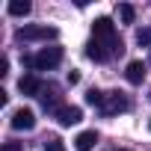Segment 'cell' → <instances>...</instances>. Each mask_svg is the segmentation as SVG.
Segmentation results:
<instances>
[{
	"label": "cell",
	"mask_w": 151,
	"mask_h": 151,
	"mask_svg": "<svg viewBox=\"0 0 151 151\" xmlns=\"http://www.w3.org/2000/svg\"><path fill=\"white\" fill-rule=\"evenodd\" d=\"M68 83H71V86H74V83H80V71H74V68H71V71H68Z\"/></svg>",
	"instance_id": "ac0fdd59"
},
{
	"label": "cell",
	"mask_w": 151,
	"mask_h": 151,
	"mask_svg": "<svg viewBox=\"0 0 151 151\" xmlns=\"http://www.w3.org/2000/svg\"><path fill=\"white\" fill-rule=\"evenodd\" d=\"M124 110H127V98L122 92H110L104 98V107H101L104 116H116V113H124Z\"/></svg>",
	"instance_id": "277c9868"
},
{
	"label": "cell",
	"mask_w": 151,
	"mask_h": 151,
	"mask_svg": "<svg viewBox=\"0 0 151 151\" xmlns=\"http://www.w3.org/2000/svg\"><path fill=\"white\" fill-rule=\"evenodd\" d=\"M95 145H98V133L95 130H83V133L74 136V148L77 151H92Z\"/></svg>",
	"instance_id": "9c48e42d"
},
{
	"label": "cell",
	"mask_w": 151,
	"mask_h": 151,
	"mask_svg": "<svg viewBox=\"0 0 151 151\" xmlns=\"http://www.w3.org/2000/svg\"><path fill=\"white\" fill-rule=\"evenodd\" d=\"M39 98H42V107H45V110H50L53 116H56V113L62 110V104H59V92H56L53 86H50V89H45V92H42Z\"/></svg>",
	"instance_id": "30bf717a"
},
{
	"label": "cell",
	"mask_w": 151,
	"mask_h": 151,
	"mask_svg": "<svg viewBox=\"0 0 151 151\" xmlns=\"http://www.w3.org/2000/svg\"><path fill=\"white\" fill-rule=\"evenodd\" d=\"M59 62H62V47H42L36 56H24V65L36 71H50Z\"/></svg>",
	"instance_id": "7a4b0ae2"
},
{
	"label": "cell",
	"mask_w": 151,
	"mask_h": 151,
	"mask_svg": "<svg viewBox=\"0 0 151 151\" xmlns=\"http://www.w3.org/2000/svg\"><path fill=\"white\" fill-rule=\"evenodd\" d=\"M0 151H24V148H21V142H3Z\"/></svg>",
	"instance_id": "e0dca14e"
},
{
	"label": "cell",
	"mask_w": 151,
	"mask_h": 151,
	"mask_svg": "<svg viewBox=\"0 0 151 151\" xmlns=\"http://www.w3.org/2000/svg\"><path fill=\"white\" fill-rule=\"evenodd\" d=\"M148 65H151V53H148Z\"/></svg>",
	"instance_id": "ffe728a7"
},
{
	"label": "cell",
	"mask_w": 151,
	"mask_h": 151,
	"mask_svg": "<svg viewBox=\"0 0 151 151\" xmlns=\"http://www.w3.org/2000/svg\"><path fill=\"white\" fill-rule=\"evenodd\" d=\"M119 18H122L124 24H133V18H136V9H133L130 3H122V6H119Z\"/></svg>",
	"instance_id": "5bb4252c"
},
{
	"label": "cell",
	"mask_w": 151,
	"mask_h": 151,
	"mask_svg": "<svg viewBox=\"0 0 151 151\" xmlns=\"http://www.w3.org/2000/svg\"><path fill=\"white\" fill-rule=\"evenodd\" d=\"M45 151H65V145H62V139H56V136H50V139L45 142Z\"/></svg>",
	"instance_id": "9a60e30c"
},
{
	"label": "cell",
	"mask_w": 151,
	"mask_h": 151,
	"mask_svg": "<svg viewBox=\"0 0 151 151\" xmlns=\"http://www.w3.org/2000/svg\"><path fill=\"white\" fill-rule=\"evenodd\" d=\"M59 30L56 27H45V24H27L18 30V39L21 42H47V39H56Z\"/></svg>",
	"instance_id": "3957f363"
},
{
	"label": "cell",
	"mask_w": 151,
	"mask_h": 151,
	"mask_svg": "<svg viewBox=\"0 0 151 151\" xmlns=\"http://www.w3.org/2000/svg\"><path fill=\"white\" fill-rule=\"evenodd\" d=\"M6 12H9V15H15V18H24V15H30V12H33V3H30V0H12V3L6 6Z\"/></svg>",
	"instance_id": "8fae6325"
},
{
	"label": "cell",
	"mask_w": 151,
	"mask_h": 151,
	"mask_svg": "<svg viewBox=\"0 0 151 151\" xmlns=\"http://www.w3.org/2000/svg\"><path fill=\"white\" fill-rule=\"evenodd\" d=\"M148 130H151V122H148Z\"/></svg>",
	"instance_id": "44dd1931"
},
{
	"label": "cell",
	"mask_w": 151,
	"mask_h": 151,
	"mask_svg": "<svg viewBox=\"0 0 151 151\" xmlns=\"http://www.w3.org/2000/svg\"><path fill=\"white\" fill-rule=\"evenodd\" d=\"M0 74H9V59H6V56L0 59Z\"/></svg>",
	"instance_id": "d6986e66"
},
{
	"label": "cell",
	"mask_w": 151,
	"mask_h": 151,
	"mask_svg": "<svg viewBox=\"0 0 151 151\" xmlns=\"http://www.w3.org/2000/svg\"><path fill=\"white\" fill-rule=\"evenodd\" d=\"M18 89H21V95H36L39 98L45 92V83L36 77V74H24V77L18 80Z\"/></svg>",
	"instance_id": "8992f818"
},
{
	"label": "cell",
	"mask_w": 151,
	"mask_h": 151,
	"mask_svg": "<svg viewBox=\"0 0 151 151\" xmlns=\"http://www.w3.org/2000/svg\"><path fill=\"white\" fill-rule=\"evenodd\" d=\"M86 56H89V59H95V62H107V59H110V56H107V50H104L95 39H89V45H86Z\"/></svg>",
	"instance_id": "7c38bea8"
},
{
	"label": "cell",
	"mask_w": 151,
	"mask_h": 151,
	"mask_svg": "<svg viewBox=\"0 0 151 151\" xmlns=\"http://www.w3.org/2000/svg\"><path fill=\"white\" fill-rule=\"evenodd\" d=\"M92 39L107 50V56H122V50H124V45H122V39H119V33H116V24H113L110 18H95V24H92Z\"/></svg>",
	"instance_id": "6da1fadb"
},
{
	"label": "cell",
	"mask_w": 151,
	"mask_h": 151,
	"mask_svg": "<svg viewBox=\"0 0 151 151\" xmlns=\"http://www.w3.org/2000/svg\"><path fill=\"white\" fill-rule=\"evenodd\" d=\"M145 62H139V59H133V62H127V71H124V77H127V83H133V86H139L142 80H145Z\"/></svg>",
	"instance_id": "ba28073f"
},
{
	"label": "cell",
	"mask_w": 151,
	"mask_h": 151,
	"mask_svg": "<svg viewBox=\"0 0 151 151\" xmlns=\"http://www.w3.org/2000/svg\"><path fill=\"white\" fill-rule=\"evenodd\" d=\"M104 98H107V95H104L101 89H89V92H86V104H89V107H104Z\"/></svg>",
	"instance_id": "4fadbf2b"
},
{
	"label": "cell",
	"mask_w": 151,
	"mask_h": 151,
	"mask_svg": "<svg viewBox=\"0 0 151 151\" xmlns=\"http://www.w3.org/2000/svg\"><path fill=\"white\" fill-rule=\"evenodd\" d=\"M136 42H139L142 47H148V45H151V27H148V30H139V33H136Z\"/></svg>",
	"instance_id": "2e32d148"
},
{
	"label": "cell",
	"mask_w": 151,
	"mask_h": 151,
	"mask_svg": "<svg viewBox=\"0 0 151 151\" xmlns=\"http://www.w3.org/2000/svg\"><path fill=\"white\" fill-rule=\"evenodd\" d=\"M12 127H15V130H33V127H36V113H33L30 107L15 110V113H12Z\"/></svg>",
	"instance_id": "5b68a950"
},
{
	"label": "cell",
	"mask_w": 151,
	"mask_h": 151,
	"mask_svg": "<svg viewBox=\"0 0 151 151\" xmlns=\"http://www.w3.org/2000/svg\"><path fill=\"white\" fill-rule=\"evenodd\" d=\"M80 119H83V110H80V107H68V104H65V107L56 113V122H59L62 127H71V124H77Z\"/></svg>",
	"instance_id": "52a82bcc"
}]
</instances>
